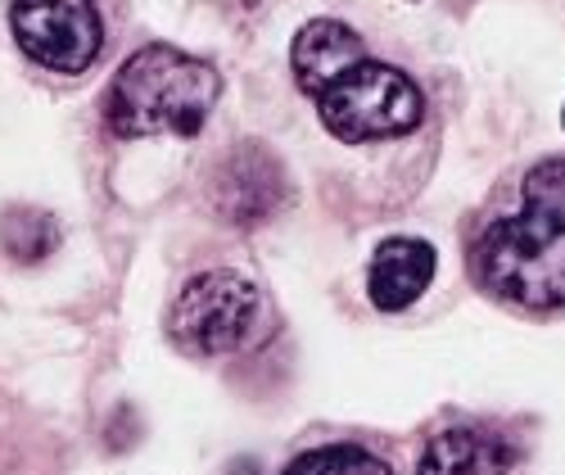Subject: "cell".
Wrapping results in <instances>:
<instances>
[{
    "label": "cell",
    "mask_w": 565,
    "mask_h": 475,
    "mask_svg": "<svg viewBox=\"0 0 565 475\" xmlns=\"http://www.w3.org/2000/svg\"><path fill=\"white\" fill-rule=\"evenodd\" d=\"M286 196H290L286 172H280V163L258 146L235 150L213 172V209L235 226L267 222L280 204H286Z\"/></svg>",
    "instance_id": "obj_6"
},
{
    "label": "cell",
    "mask_w": 565,
    "mask_h": 475,
    "mask_svg": "<svg viewBox=\"0 0 565 475\" xmlns=\"http://www.w3.org/2000/svg\"><path fill=\"white\" fill-rule=\"evenodd\" d=\"M358 60H366V45L362 36L349 28V23H335V19H312L299 28L295 45H290V68H295V82L312 95L331 86L344 68H353Z\"/></svg>",
    "instance_id": "obj_8"
},
{
    "label": "cell",
    "mask_w": 565,
    "mask_h": 475,
    "mask_svg": "<svg viewBox=\"0 0 565 475\" xmlns=\"http://www.w3.org/2000/svg\"><path fill=\"white\" fill-rule=\"evenodd\" d=\"M14 41L51 73H86L105 45L96 0H14Z\"/></svg>",
    "instance_id": "obj_5"
},
{
    "label": "cell",
    "mask_w": 565,
    "mask_h": 475,
    "mask_svg": "<svg viewBox=\"0 0 565 475\" xmlns=\"http://www.w3.org/2000/svg\"><path fill=\"white\" fill-rule=\"evenodd\" d=\"M317 114L335 140L366 146V140L407 136L426 114V101L403 68L366 55L317 95Z\"/></svg>",
    "instance_id": "obj_3"
},
{
    "label": "cell",
    "mask_w": 565,
    "mask_h": 475,
    "mask_svg": "<svg viewBox=\"0 0 565 475\" xmlns=\"http://www.w3.org/2000/svg\"><path fill=\"white\" fill-rule=\"evenodd\" d=\"M511 444L498 431H476V425H457L444 431L426 457H420L416 475H507L511 471Z\"/></svg>",
    "instance_id": "obj_9"
},
{
    "label": "cell",
    "mask_w": 565,
    "mask_h": 475,
    "mask_svg": "<svg viewBox=\"0 0 565 475\" xmlns=\"http://www.w3.org/2000/svg\"><path fill=\"white\" fill-rule=\"evenodd\" d=\"M222 95L213 64L177 51V45H146L136 51L114 86L105 118L118 136H195Z\"/></svg>",
    "instance_id": "obj_2"
},
{
    "label": "cell",
    "mask_w": 565,
    "mask_h": 475,
    "mask_svg": "<svg viewBox=\"0 0 565 475\" xmlns=\"http://www.w3.org/2000/svg\"><path fill=\"white\" fill-rule=\"evenodd\" d=\"M561 118H565V114H561Z\"/></svg>",
    "instance_id": "obj_12"
},
{
    "label": "cell",
    "mask_w": 565,
    "mask_h": 475,
    "mask_svg": "<svg viewBox=\"0 0 565 475\" xmlns=\"http://www.w3.org/2000/svg\"><path fill=\"white\" fill-rule=\"evenodd\" d=\"M286 475H390V466L358 444H326L286 466Z\"/></svg>",
    "instance_id": "obj_10"
},
{
    "label": "cell",
    "mask_w": 565,
    "mask_h": 475,
    "mask_svg": "<svg viewBox=\"0 0 565 475\" xmlns=\"http://www.w3.org/2000/svg\"><path fill=\"white\" fill-rule=\"evenodd\" d=\"M435 276V250L430 241L416 235H390L375 245L371 267H366V295L381 313H403L426 295V285Z\"/></svg>",
    "instance_id": "obj_7"
},
{
    "label": "cell",
    "mask_w": 565,
    "mask_h": 475,
    "mask_svg": "<svg viewBox=\"0 0 565 475\" xmlns=\"http://www.w3.org/2000/svg\"><path fill=\"white\" fill-rule=\"evenodd\" d=\"M267 326V299L241 272H200L181 285V295L168 313V336L185 353H235L263 336Z\"/></svg>",
    "instance_id": "obj_4"
},
{
    "label": "cell",
    "mask_w": 565,
    "mask_h": 475,
    "mask_svg": "<svg viewBox=\"0 0 565 475\" xmlns=\"http://www.w3.org/2000/svg\"><path fill=\"white\" fill-rule=\"evenodd\" d=\"M470 272L498 304L521 313L565 308V159L525 172L521 209L489 222L470 250Z\"/></svg>",
    "instance_id": "obj_1"
},
{
    "label": "cell",
    "mask_w": 565,
    "mask_h": 475,
    "mask_svg": "<svg viewBox=\"0 0 565 475\" xmlns=\"http://www.w3.org/2000/svg\"><path fill=\"white\" fill-rule=\"evenodd\" d=\"M55 241H60V226L45 213H36V209H14L6 222H0V245H6L19 263H32L41 254H51Z\"/></svg>",
    "instance_id": "obj_11"
}]
</instances>
